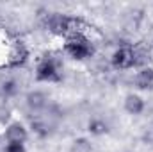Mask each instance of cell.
Masks as SVG:
<instances>
[{
	"label": "cell",
	"instance_id": "obj_1",
	"mask_svg": "<svg viewBox=\"0 0 153 152\" xmlns=\"http://www.w3.org/2000/svg\"><path fill=\"white\" fill-rule=\"evenodd\" d=\"M64 48L73 59H85V57H89L93 54V47H91L89 39L85 36H82L80 32H75V34H71L66 39Z\"/></svg>",
	"mask_w": 153,
	"mask_h": 152
},
{
	"label": "cell",
	"instance_id": "obj_2",
	"mask_svg": "<svg viewBox=\"0 0 153 152\" xmlns=\"http://www.w3.org/2000/svg\"><path fill=\"white\" fill-rule=\"evenodd\" d=\"M71 23H73V20L68 18V16H64V14H52L48 18V22H46L48 31L53 32V34H61V36L68 34L71 31Z\"/></svg>",
	"mask_w": 153,
	"mask_h": 152
},
{
	"label": "cell",
	"instance_id": "obj_3",
	"mask_svg": "<svg viewBox=\"0 0 153 152\" xmlns=\"http://www.w3.org/2000/svg\"><path fill=\"white\" fill-rule=\"evenodd\" d=\"M112 65H114L116 68H121V70L132 68L135 65V54L128 47L117 48L114 54H112Z\"/></svg>",
	"mask_w": 153,
	"mask_h": 152
},
{
	"label": "cell",
	"instance_id": "obj_4",
	"mask_svg": "<svg viewBox=\"0 0 153 152\" xmlns=\"http://www.w3.org/2000/svg\"><path fill=\"white\" fill-rule=\"evenodd\" d=\"M36 79H38V81H45V82L57 81V79H59L57 65H55L52 59H43V61L38 65V70H36Z\"/></svg>",
	"mask_w": 153,
	"mask_h": 152
},
{
	"label": "cell",
	"instance_id": "obj_5",
	"mask_svg": "<svg viewBox=\"0 0 153 152\" xmlns=\"http://www.w3.org/2000/svg\"><path fill=\"white\" fill-rule=\"evenodd\" d=\"M27 57H29V50H27V47H25L22 41H16V43L13 45L11 54H9V65H13V66H20V65H23V63L27 61Z\"/></svg>",
	"mask_w": 153,
	"mask_h": 152
},
{
	"label": "cell",
	"instance_id": "obj_6",
	"mask_svg": "<svg viewBox=\"0 0 153 152\" xmlns=\"http://www.w3.org/2000/svg\"><path fill=\"white\" fill-rule=\"evenodd\" d=\"M5 138L9 143H25L27 140V129L22 123H11L5 131Z\"/></svg>",
	"mask_w": 153,
	"mask_h": 152
},
{
	"label": "cell",
	"instance_id": "obj_7",
	"mask_svg": "<svg viewBox=\"0 0 153 152\" xmlns=\"http://www.w3.org/2000/svg\"><path fill=\"white\" fill-rule=\"evenodd\" d=\"M125 109H126V113H130V114H141L143 109H144V100L139 95L130 93L125 99Z\"/></svg>",
	"mask_w": 153,
	"mask_h": 152
},
{
	"label": "cell",
	"instance_id": "obj_8",
	"mask_svg": "<svg viewBox=\"0 0 153 152\" xmlns=\"http://www.w3.org/2000/svg\"><path fill=\"white\" fill-rule=\"evenodd\" d=\"M135 84L139 90H150L153 88V68H144L135 77Z\"/></svg>",
	"mask_w": 153,
	"mask_h": 152
},
{
	"label": "cell",
	"instance_id": "obj_9",
	"mask_svg": "<svg viewBox=\"0 0 153 152\" xmlns=\"http://www.w3.org/2000/svg\"><path fill=\"white\" fill-rule=\"evenodd\" d=\"M27 106H29L30 109H34V111L43 109V108L46 106V97H45V93H41V91H30V93L27 95Z\"/></svg>",
	"mask_w": 153,
	"mask_h": 152
},
{
	"label": "cell",
	"instance_id": "obj_10",
	"mask_svg": "<svg viewBox=\"0 0 153 152\" xmlns=\"http://www.w3.org/2000/svg\"><path fill=\"white\" fill-rule=\"evenodd\" d=\"M89 131H91L93 134H103V132L107 131V125H105L102 120H93V122L89 123Z\"/></svg>",
	"mask_w": 153,
	"mask_h": 152
},
{
	"label": "cell",
	"instance_id": "obj_11",
	"mask_svg": "<svg viewBox=\"0 0 153 152\" xmlns=\"http://www.w3.org/2000/svg\"><path fill=\"white\" fill-rule=\"evenodd\" d=\"M5 152H25L23 143H9L5 147Z\"/></svg>",
	"mask_w": 153,
	"mask_h": 152
},
{
	"label": "cell",
	"instance_id": "obj_12",
	"mask_svg": "<svg viewBox=\"0 0 153 152\" xmlns=\"http://www.w3.org/2000/svg\"><path fill=\"white\" fill-rule=\"evenodd\" d=\"M14 91H16V82H14V81H9V82H5V84H4V93L13 95Z\"/></svg>",
	"mask_w": 153,
	"mask_h": 152
}]
</instances>
